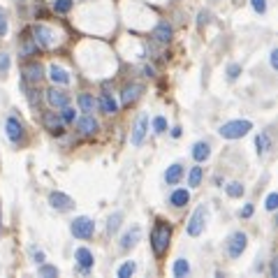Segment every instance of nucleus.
<instances>
[{"mask_svg": "<svg viewBox=\"0 0 278 278\" xmlns=\"http://www.w3.org/2000/svg\"><path fill=\"white\" fill-rule=\"evenodd\" d=\"M165 130H167V118H165V116H155V118H153V132H155V135H162Z\"/></svg>", "mask_w": 278, "mask_h": 278, "instance_id": "obj_33", "label": "nucleus"}, {"mask_svg": "<svg viewBox=\"0 0 278 278\" xmlns=\"http://www.w3.org/2000/svg\"><path fill=\"white\" fill-rule=\"evenodd\" d=\"M146 132H149V116H139L137 123H135V130H132V137H130L132 146H141Z\"/></svg>", "mask_w": 278, "mask_h": 278, "instance_id": "obj_12", "label": "nucleus"}, {"mask_svg": "<svg viewBox=\"0 0 278 278\" xmlns=\"http://www.w3.org/2000/svg\"><path fill=\"white\" fill-rule=\"evenodd\" d=\"M170 239H171V225L158 220L155 227H153V232H151V248H153V253H155L158 257L167 253V248H170Z\"/></svg>", "mask_w": 278, "mask_h": 278, "instance_id": "obj_1", "label": "nucleus"}, {"mask_svg": "<svg viewBox=\"0 0 278 278\" xmlns=\"http://www.w3.org/2000/svg\"><path fill=\"white\" fill-rule=\"evenodd\" d=\"M32 260H35L37 264H42V262H44V253H42V250H32Z\"/></svg>", "mask_w": 278, "mask_h": 278, "instance_id": "obj_43", "label": "nucleus"}, {"mask_svg": "<svg viewBox=\"0 0 278 278\" xmlns=\"http://www.w3.org/2000/svg\"><path fill=\"white\" fill-rule=\"evenodd\" d=\"M44 77V70L40 63H28L23 67V84H40Z\"/></svg>", "mask_w": 278, "mask_h": 278, "instance_id": "obj_14", "label": "nucleus"}, {"mask_svg": "<svg viewBox=\"0 0 278 278\" xmlns=\"http://www.w3.org/2000/svg\"><path fill=\"white\" fill-rule=\"evenodd\" d=\"M49 79H51L54 84H61V86L70 84V75H67V70L58 67V65H51V67H49Z\"/></svg>", "mask_w": 278, "mask_h": 278, "instance_id": "obj_20", "label": "nucleus"}, {"mask_svg": "<svg viewBox=\"0 0 278 278\" xmlns=\"http://www.w3.org/2000/svg\"><path fill=\"white\" fill-rule=\"evenodd\" d=\"M97 109H100V111H105V114H116V111H118V102L109 95V93H102V95L97 97Z\"/></svg>", "mask_w": 278, "mask_h": 278, "instance_id": "obj_18", "label": "nucleus"}, {"mask_svg": "<svg viewBox=\"0 0 278 278\" xmlns=\"http://www.w3.org/2000/svg\"><path fill=\"white\" fill-rule=\"evenodd\" d=\"M171 35H174V28H171V23H167V21H160L155 28H153V40L160 42V44L170 42Z\"/></svg>", "mask_w": 278, "mask_h": 278, "instance_id": "obj_16", "label": "nucleus"}, {"mask_svg": "<svg viewBox=\"0 0 278 278\" xmlns=\"http://www.w3.org/2000/svg\"><path fill=\"white\" fill-rule=\"evenodd\" d=\"M209 19H211V14H209V12H200V16H197V23H200V26H204V23H209Z\"/></svg>", "mask_w": 278, "mask_h": 278, "instance_id": "obj_41", "label": "nucleus"}, {"mask_svg": "<svg viewBox=\"0 0 278 278\" xmlns=\"http://www.w3.org/2000/svg\"><path fill=\"white\" fill-rule=\"evenodd\" d=\"M37 51V44L32 37H23V56H32Z\"/></svg>", "mask_w": 278, "mask_h": 278, "instance_id": "obj_34", "label": "nucleus"}, {"mask_svg": "<svg viewBox=\"0 0 278 278\" xmlns=\"http://www.w3.org/2000/svg\"><path fill=\"white\" fill-rule=\"evenodd\" d=\"M7 70H10V56L0 54V75H7Z\"/></svg>", "mask_w": 278, "mask_h": 278, "instance_id": "obj_39", "label": "nucleus"}, {"mask_svg": "<svg viewBox=\"0 0 278 278\" xmlns=\"http://www.w3.org/2000/svg\"><path fill=\"white\" fill-rule=\"evenodd\" d=\"M171 137H181V128H171Z\"/></svg>", "mask_w": 278, "mask_h": 278, "instance_id": "obj_46", "label": "nucleus"}, {"mask_svg": "<svg viewBox=\"0 0 278 278\" xmlns=\"http://www.w3.org/2000/svg\"><path fill=\"white\" fill-rule=\"evenodd\" d=\"M135 271H137V264L135 262H125V264H121V269H118V278H130Z\"/></svg>", "mask_w": 278, "mask_h": 278, "instance_id": "obj_31", "label": "nucleus"}, {"mask_svg": "<svg viewBox=\"0 0 278 278\" xmlns=\"http://www.w3.org/2000/svg\"><path fill=\"white\" fill-rule=\"evenodd\" d=\"M5 132H7V139L12 144H19L23 139V123L16 116H10L5 121Z\"/></svg>", "mask_w": 278, "mask_h": 278, "instance_id": "obj_9", "label": "nucleus"}, {"mask_svg": "<svg viewBox=\"0 0 278 278\" xmlns=\"http://www.w3.org/2000/svg\"><path fill=\"white\" fill-rule=\"evenodd\" d=\"M141 93H144V86L141 84H130L123 88V93H121V102L125 105V107H130V105H135L139 97H141Z\"/></svg>", "mask_w": 278, "mask_h": 278, "instance_id": "obj_13", "label": "nucleus"}, {"mask_svg": "<svg viewBox=\"0 0 278 278\" xmlns=\"http://www.w3.org/2000/svg\"><path fill=\"white\" fill-rule=\"evenodd\" d=\"M7 35V12L0 7V37Z\"/></svg>", "mask_w": 278, "mask_h": 278, "instance_id": "obj_36", "label": "nucleus"}, {"mask_svg": "<svg viewBox=\"0 0 278 278\" xmlns=\"http://www.w3.org/2000/svg\"><path fill=\"white\" fill-rule=\"evenodd\" d=\"M70 232H72V236H77V239H91L93 232H95V223H93V218H88V216H79V218H75V220L70 223Z\"/></svg>", "mask_w": 278, "mask_h": 278, "instance_id": "obj_3", "label": "nucleus"}, {"mask_svg": "<svg viewBox=\"0 0 278 278\" xmlns=\"http://www.w3.org/2000/svg\"><path fill=\"white\" fill-rule=\"evenodd\" d=\"M255 146H257V155H264L269 149H271V139H269L267 132H260L255 137Z\"/></svg>", "mask_w": 278, "mask_h": 278, "instance_id": "obj_25", "label": "nucleus"}, {"mask_svg": "<svg viewBox=\"0 0 278 278\" xmlns=\"http://www.w3.org/2000/svg\"><path fill=\"white\" fill-rule=\"evenodd\" d=\"M264 206H267V211H276V206H278V195H276V193L269 195L267 202H264Z\"/></svg>", "mask_w": 278, "mask_h": 278, "instance_id": "obj_37", "label": "nucleus"}, {"mask_svg": "<svg viewBox=\"0 0 278 278\" xmlns=\"http://www.w3.org/2000/svg\"><path fill=\"white\" fill-rule=\"evenodd\" d=\"M225 193L230 195V197H241L244 195V183H239V181H232V183H227L225 185Z\"/></svg>", "mask_w": 278, "mask_h": 278, "instance_id": "obj_28", "label": "nucleus"}, {"mask_svg": "<svg viewBox=\"0 0 278 278\" xmlns=\"http://www.w3.org/2000/svg\"><path fill=\"white\" fill-rule=\"evenodd\" d=\"M144 72H146V77H153V75H155V70H153L151 65H146V67H144Z\"/></svg>", "mask_w": 278, "mask_h": 278, "instance_id": "obj_45", "label": "nucleus"}, {"mask_svg": "<svg viewBox=\"0 0 278 278\" xmlns=\"http://www.w3.org/2000/svg\"><path fill=\"white\" fill-rule=\"evenodd\" d=\"M37 274H40V276H44V278H56L58 276V269L56 267H51V264H40V269H37Z\"/></svg>", "mask_w": 278, "mask_h": 278, "instance_id": "obj_32", "label": "nucleus"}, {"mask_svg": "<svg viewBox=\"0 0 278 278\" xmlns=\"http://www.w3.org/2000/svg\"><path fill=\"white\" fill-rule=\"evenodd\" d=\"M171 274L176 278H185L188 274H190V262L188 260H183V257H179V260H174V267H171Z\"/></svg>", "mask_w": 278, "mask_h": 278, "instance_id": "obj_24", "label": "nucleus"}, {"mask_svg": "<svg viewBox=\"0 0 278 278\" xmlns=\"http://www.w3.org/2000/svg\"><path fill=\"white\" fill-rule=\"evenodd\" d=\"M253 130V123L250 121H227L220 125V137L223 139H241L244 135H248Z\"/></svg>", "mask_w": 278, "mask_h": 278, "instance_id": "obj_2", "label": "nucleus"}, {"mask_svg": "<svg viewBox=\"0 0 278 278\" xmlns=\"http://www.w3.org/2000/svg\"><path fill=\"white\" fill-rule=\"evenodd\" d=\"M97 128H100V123H97V118L93 114H86L77 121V130H79V135H95Z\"/></svg>", "mask_w": 278, "mask_h": 278, "instance_id": "obj_15", "label": "nucleus"}, {"mask_svg": "<svg viewBox=\"0 0 278 278\" xmlns=\"http://www.w3.org/2000/svg\"><path fill=\"white\" fill-rule=\"evenodd\" d=\"M206 204H202V206H197L195 209V214L190 216V220H188V234L190 236H200L204 232V225H206Z\"/></svg>", "mask_w": 278, "mask_h": 278, "instance_id": "obj_5", "label": "nucleus"}, {"mask_svg": "<svg viewBox=\"0 0 278 278\" xmlns=\"http://www.w3.org/2000/svg\"><path fill=\"white\" fill-rule=\"evenodd\" d=\"M183 165H179V162H174L171 167H167V171H165V181H167V185H176V183L183 179Z\"/></svg>", "mask_w": 278, "mask_h": 278, "instance_id": "obj_19", "label": "nucleus"}, {"mask_svg": "<svg viewBox=\"0 0 278 278\" xmlns=\"http://www.w3.org/2000/svg\"><path fill=\"white\" fill-rule=\"evenodd\" d=\"M250 5H253V10L257 14H264L267 12V0H250Z\"/></svg>", "mask_w": 278, "mask_h": 278, "instance_id": "obj_38", "label": "nucleus"}, {"mask_svg": "<svg viewBox=\"0 0 278 278\" xmlns=\"http://www.w3.org/2000/svg\"><path fill=\"white\" fill-rule=\"evenodd\" d=\"M19 2H23V0H19Z\"/></svg>", "mask_w": 278, "mask_h": 278, "instance_id": "obj_47", "label": "nucleus"}, {"mask_svg": "<svg viewBox=\"0 0 278 278\" xmlns=\"http://www.w3.org/2000/svg\"><path fill=\"white\" fill-rule=\"evenodd\" d=\"M42 125L51 135H56V137H61L65 132V125H63V121H61V116L56 114V111H44L42 114Z\"/></svg>", "mask_w": 278, "mask_h": 278, "instance_id": "obj_8", "label": "nucleus"}, {"mask_svg": "<svg viewBox=\"0 0 278 278\" xmlns=\"http://www.w3.org/2000/svg\"><path fill=\"white\" fill-rule=\"evenodd\" d=\"M239 75H241V65H239V63H230V65H227V79H230V81H236Z\"/></svg>", "mask_w": 278, "mask_h": 278, "instance_id": "obj_35", "label": "nucleus"}, {"mask_svg": "<svg viewBox=\"0 0 278 278\" xmlns=\"http://www.w3.org/2000/svg\"><path fill=\"white\" fill-rule=\"evenodd\" d=\"M139 239H141V227H139V225H132L128 232L121 236L118 246H121V250H132V248L139 244Z\"/></svg>", "mask_w": 278, "mask_h": 278, "instance_id": "obj_10", "label": "nucleus"}, {"mask_svg": "<svg viewBox=\"0 0 278 278\" xmlns=\"http://www.w3.org/2000/svg\"><path fill=\"white\" fill-rule=\"evenodd\" d=\"M269 63H271V67H274V70L278 67V49H274V51H271V58H269Z\"/></svg>", "mask_w": 278, "mask_h": 278, "instance_id": "obj_42", "label": "nucleus"}, {"mask_svg": "<svg viewBox=\"0 0 278 278\" xmlns=\"http://www.w3.org/2000/svg\"><path fill=\"white\" fill-rule=\"evenodd\" d=\"M239 216H241V218H250V216H253V204H246V206L239 211Z\"/></svg>", "mask_w": 278, "mask_h": 278, "instance_id": "obj_40", "label": "nucleus"}, {"mask_svg": "<svg viewBox=\"0 0 278 278\" xmlns=\"http://www.w3.org/2000/svg\"><path fill=\"white\" fill-rule=\"evenodd\" d=\"M49 206L56 209V211H61V214H65V211H72V209H75V200H72L70 195L56 190V193L49 195Z\"/></svg>", "mask_w": 278, "mask_h": 278, "instance_id": "obj_7", "label": "nucleus"}, {"mask_svg": "<svg viewBox=\"0 0 278 278\" xmlns=\"http://www.w3.org/2000/svg\"><path fill=\"white\" fill-rule=\"evenodd\" d=\"M121 223H123V214H121V211L109 216V220H107V232L109 234H116L118 230H121Z\"/></svg>", "mask_w": 278, "mask_h": 278, "instance_id": "obj_26", "label": "nucleus"}, {"mask_svg": "<svg viewBox=\"0 0 278 278\" xmlns=\"http://www.w3.org/2000/svg\"><path fill=\"white\" fill-rule=\"evenodd\" d=\"M193 158L197 162L209 160V158H211V146H209L206 141H197V144L193 146Z\"/></svg>", "mask_w": 278, "mask_h": 278, "instance_id": "obj_21", "label": "nucleus"}, {"mask_svg": "<svg viewBox=\"0 0 278 278\" xmlns=\"http://www.w3.org/2000/svg\"><path fill=\"white\" fill-rule=\"evenodd\" d=\"M46 102L54 109H61V107H65V105H70V93H65V91H61V88L54 86V88L46 91Z\"/></svg>", "mask_w": 278, "mask_h": 278, "instance_id": "obj_11", "label": "nucleus"}, {"mask_svg": "<svg viewBox=\"0 0 278 278\" xmlns=\"http://www.w3.org/2000/svg\"><path fill=\"white\" fill-rule=\"evenodd\" d=\"M276 274H278V267H276V260H271V267H269V276H271V278H276Z\"/></svg>", "mask_w": 278, "mask_h": 278, "instance_id": "obj_44", "label": "nucleus"}, {"mask_svg": "<svg viewBox=\"0 0 278 278\" xmlns=\"http://www.w3.org/2000/svg\"><path fill=\"white\" fill-rule=\"evenodd\" d=\"M32 40L42 49H51L54 46V31L49 26H44V23H35L32 26Z\"/></svg>", "mask_w": 278, "mask_h": 278, "instance_id": "obj_6", "label": "nucleus"}, {"mask_svg": "<svg viewBox=\"0 0 278 278\" xmlns=\"http://www.w3.org/2000/svg\"><path fill=\"white\" fill-rule=\"evenodd\" d=\"M190 202V193L185 190V188H179V190H174L170 197V204L171 206H176V209H181V206H185V204Z\"/></svg>", "mask_w": 278, "mask_h": 278, "instance_id": "obj_22", "label": "nucleus"}, {"mask_svg": "<svg viewBox=\"0 0 278 278\" xmlns=\"http://www.w3.org/2000/svg\"><path fill=\"white\" fill-rule=\"evenodd\" d=\"M58 116H61L63 123H75V121H77V111L70 107V105H65V107H61V114H58Z\"/></svg>", "mask_w": 278, "mask_h": 278, "instance_id": "obj_29", "label": "nucleus"}, {"mask_svg": "<svg viewBox=\"0 0 278 278\" xmlns=\"http://www.w3.org/2000/svg\"><path fill=\"white\" fill-rule=\"evenodd\" d=\"M225 246H227V255L232 257V260H236V257L244 255V250L248 248V236L244 232H234V234H230Z\"/></svg>", "mask_w": 278, "mask_h": 278, "instance_id": "obj_4", "label": "nucleus"}, {"mask_svg": "<svg viewBox=\"0 0 278 278\" xmlns=\"http://www.w3.org/2000/svg\"><path fill=\"white\" fill-rule=\"evenodd\" d=\"M202 179H204L202 167H193L190 174H188V185H190V188H197V185L202 183Z\"/></svg>", "mask_w": 278, "mask_h": 278, "instance_id": "obj_27", "label": "nucleus"}, {"mask_svg": "<svg viewBox=\"0 0 278 278\" xmlns=\"http://www.w3.org/2000/svg\"><path fill=\"white\" fill-rule=\"evenodd\" d=\"M75 260H77V264H79V267L84 269V271H88V269H93V262H95V257H93V253H91L88 248H77Z\"/></svg>", "mask_w": 278, "mask_h": 278, "instance_id": "obj_17", "label": "nucleus"}, {"mask_svg": "<svg viewBox=\"0 0 278 278\" xmlns=\"http://www.w3.org/2000/svg\"><path fill=\"white\" fill-rule=\"evenodd\" d=\"M72 5H75V0H54V12L67 14V12L72 10Z\"/></svg>", "mask_w": 278, "mask_h": 278, "instance_id": "obj_30", "label": "nucleus"}, {"mask_svg": "<svg viewBox=\"0 0 278 278\" xmlns=\"http://www.w3.org/2000/svg\"><path fill=\"white\" fill-rule=\"evenodd\" d=\"M79 107H81V111H86V114H93L97 109V97L88 95V93H81V95H79Z\"/></svg>", "mask_w": 278, "mask_h": 278, "instance_id": "obj_23", "label": "nucleus"}]
</instances>
